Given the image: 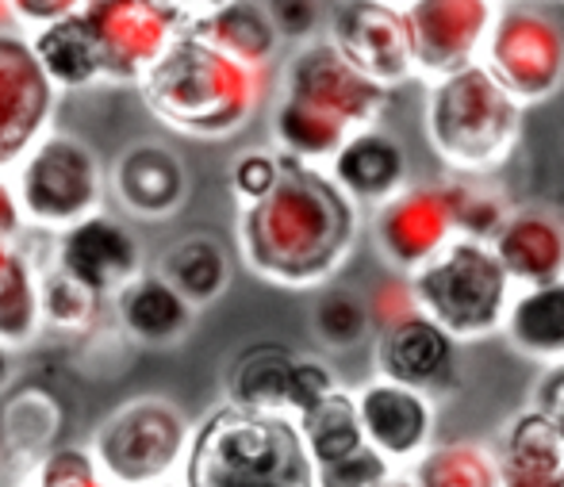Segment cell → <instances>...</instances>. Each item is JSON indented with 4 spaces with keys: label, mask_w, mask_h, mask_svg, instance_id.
<instances>
[{
    "label": "cell",
    "mask_w": 564,
    "mask_h": 487,
    "mask_svg": "<svg viewBox=\"0 0 564 487\" xmlns=\"http://www.w3.org/2000/svg\"><path fill=\"white\" fill-rule=\"evenodd\" d=\"M31 487H116L85 445H51L31 465Z\"/></svg>",
    "instance_id": "obj_36"
},
{
    "label": "cell",
    "mask_w": 564,
    "mask_h": 487,
    "mask_svg": "<svg viewBox=\"0 0 564 487\" xmlns=\"http://www.w3.org/2000/svg\"><path fill=\"white\" fill-rule=\"evenodd\" d=\"M372 361H377L380 380L423 391V396H438L457 380V342L423 311H415V315L377 331Z\"/></svg>",
    "instance_id": "obj_18"
},
{
    "label": "cell",
    "mask_w": 564,
    "mask_h": 487,
    "mask_svg": "<svg viewBox=\"0 0 564 487\" xmlns=\"http://www.w3.org/2000/svg\"><path fill=\"white\" fill-rule=\"evenodd\" d=\"M173 8H177L181 15H185L188 23L193 20H200V15H212V12H219L224 4H230V0H170Z\"/></svg>",
    "instance_id": "obj_45"
},
{
    "label": "cell",
    "mask_w": 564,
    "mask_h": 487,
    "mask_svg": "<svg viewBox=\"0 0 564 487\" xmlns=\"http://www.w3.org/2000/svg\"><path fill=\"white\" fill-rule=\"evenodd\" d=\"M354 403L365 445L377 450L392 468L415 465L434 445V399L423 391L372 377L354 391Z\"/></svg>",
    "instance_id": "obj_17"
},
{
    "label": "cell",
    "mask_w": 564,
    "mask_h": 487,
    "mask_svg": "<svg viewBox=\"0 0 564 487\" xmlns=\"http://www.w3.org/2000/svg\"><path fill=\"white\" fill-rule=\"evenodd\" d=\"M484 69L519 108L550 100L564 85V31L538 0L499 8L484 39Z\"/></svg>",
    "instance_id": "obj_8"
},
{
    "label": "cell",
    "mask_w": 564,
    "mask_h": 487,
    "mask_svg": "<svg viewBox=\"0 0 564 487\" xmlns=\"http://www.w3.org/2000/svg\"><path fill=\"white\" fill-rule=\"evenodd\" d=\"M499 331H503V338L519 354L534 357L542 365H561L564 361V281L514 292Z\"/></svg>",
    "instance_id": "obj_26"
},
{
    "label": "cell",
    "mask_w": 564,
    "mask_h": 487,
    "mask_svg": "<svg viewBox=\"0 0 564 487\" xmlns=\"http://www.w3.org/2000/svg\"><path fill=\"white\" fill-rule=\"evenodd\" d=\"M12 193L23 227L66 230L108 207V165L93 142L74 131H51L20 158L12 173Z\"/></svg>",
    "instance_id": "obj_6"
},
{
    "label": "cell",
    "mask_w": 564,
    "mask_h": 487,
    "mask_svg": "<svg viewBox=\"0 0 564 487\" xmlns=\"http://www.w3.org/2000/svg\"><path fill=\"white\" fill-rule=\"evenodd\" d=\"M408 480L415 487H499L496 450L484 442H438L411 465Z\"/></svg>",
    "instance_id": "obj_29"
},
{
    "label": "cell",
    "mask_w": 564,
    "mask_h": 487,
    "mask_svg": "<svg viewBox=\"0 0 564 487\" xmlns=\"http://www.w3.org/2000/svg\"><path fill=\"white\" fill-rule=\"evenodd\" d=\"M188 437L193 422L173 399L139 396L100 422L89 453L116 487H150L181 473Z\"/></svg>",
    "instance_id": "obj_7"
},
{
    "label": "cell",
    "mask_w": 564,
    "mask_h": 487,
    "mask_svg": "<svg viewBox=\"0 0 564 487\" xmlns=\"http://www.w3.org/2000/svg\"><path fill=\"white\" fill-rule=\"evenodd\" d=\"M419 311L438 323L453 342L488 338L503 326L511 289L488 242L449 238L426 266L408 277Z\"/></svg>",
    "instance_id": "obj_5"
},
{
    "label": "cell",
    "mask_w": 564,
    "mask_h": 487,
    "mask_svg": "<svg viewBox=\"0 0 564 487\" xmlns=\"http://www.w3.org/2000/svg\"><path fill=\"white\" fill-rule=\"evenodd\" d=\"M323 39L380 89H400L415 77L411 31L403 4L384 0H335L327 8Z\"/></svg>",
    "instance_id": "obj_11"
},
{
    "label": "cell",
    "mask_w": 564,
    "mask_h": 487,
    "mask_svg": "<svg viewBox=\"0 0 564 487\" xmlns=\"http://www.w3.org/2000/svg\"><path fill=\"white\" fill-rule=\"evenodd\" d=\"M384 487H415V484H411V480H408V476H403V473H395L392 480H388Z\"/></svg>",
    "instance_id": "obj_48"
},
{
    "label": "cell",
    "mask_w": 564,
    "mask_h": 487,
    "mask_svg": "<svg viewBox=\"0 0 564 487\" xmlns=\"http://www.w3.org/2000/svg\"><path fill=\"white\" fill-rule=\"evenodd\" d=\"M185 31L200 39V43H208L212 51L227 54L230 62L250 69H269L276 51H281V35H276L261 0H230L219 12L193 20Z\"/></svg>",
    "instance_id": "obj_24"
},
{
    "label": "cell",
    "mask_w": 564,
    "mask_h": 487,
    "mask_svg": "<svg viewBox=\"0 0 564 487\" xmlns=\"http://www.w3.org/2000/svg\"><path fill=\"white\" fill-rule=\"evenodd\" d=\"M273 150H281V154H292L300 158L304 165H327L330 158H335V150L341 142L349 139L346 127L330 123L327 116H319V111L304 108V104L281 97L273 108Z\"/></svg>",
    "instance_id": "obj_31"
},
{
    "label": "cell",
    "mask_w": 564,
    "mask_h": 487,
    "mask_svg": "<svg viewBox=\"0 0 564 487\" xmlns=\"http://www.w3.org/2000/svg\"><path fill=\"white\" fill-rule=\"evenodd\" d=\"M23 35H28L31 54H35L39 69L46 74L58 97L105 85V58H100V46L82 12L66 15L58 23H46V28L23 31Z\"/></svg>",
    "instance_id": "obj_22"
},
{
    "label": "cell",
    "mask_w": 564,
    "mask_h": 487,
    "mask_svg": "<svg viewBox=\"0 0 564 487\" xmlns=\"http://www.w3.org/2000/svg\"><path fill=\"white\" fill-rule=\"evenodd\" d=\"M15 380V354L8 346H0V396H4V388Z\"/></svg>",
    "instance_id": "obj_46"
},
{
    "label": "cell",
    "mask_w": 564,
    "mask_h": 487,
    "mask_svg": "<svg viewBox=\"0 0 564 487\" xmlns=\"http://www.w3.org/2000/svg\"><path fill=\"white\" fill-rule=\"evenodd\" d=\"M372 238L380 258L400 277H411L434 258L453 235L446 185H408L400 196L372 212Z\"/></svg>",
    "instance_id": "obj_16"
},
{
    "label": "cell",
    "mask_w": 564,
    "mask_h": 487,
    "mask_svg": "<svg viewBox=\"0 0 564 487\" xmlns=\"http://www.w3.org/2000/svg\"><path fill=\"white\" fill-rule=\"evenodd\" d=\"M58 422H62V407L51 399V391L23 388L0 411V445L12 457H23L35 465L51 450V437L58 430Z\"/></svg>",
    "instance_id": "obj_32"
},
{
    "label": "cell",
    "mask_w": 564,
    "mask_h": 487,
    "mask_svg": "<svg viewBox=\"0 0 564 487\" xmlns=\"http://www.w3.org/2000/svg\"><path fill=\"white\" fill-rule=\"evenodd\" d=\"M281 97L319 111L349 134L361 127H377L380 116L392 108V89H380L357 74L323 35L296 46L281 74Z\"/></svg>",
    "instance_id": "obj_9"
},
{
    "label": "cell",
    "mask_w": 564,
    "mask_h": 487,
    "mask_svg": "<svg viewBox=\"0 0 564 487\" xmlns=\"http://www.w3.org/2000/svg\"><path fill=\"white\" fill-rule=\"evenodd\" d=\"M365 307H369V318H372V334L384 331V326L400 323V318L415 315L419 303L415 295H411V284L408 277H388V281H380L377 289L365 295Z\"/></svg>",
    "instance_id": "obj_41"
},
{
    "label": "cell",
    "mask_w": 564,
    "mask_h": 487,
    "mask_svg": "<svg viewBox=\"0 0 564 487\" xmlns=\"http://www.w3.org/2000/svg\"><path fill=\"white\" fill-rule=\"evenodd\" d=\"M538 4H542V0H538ZM561 4H564V0H561Z\"/></svg>",
    "instance_id": "obj_54"
},
{
    "label": "cell",
    "mask_w": 564,
    "mask_h": 487,
    "mask_svg": "<svg viewBox=\"0 0 564 487\" xmlns=\"http://www.w3.org/2000/svg\"><path fill=\"white\" fill-rule=\"evenodd\" d=\"M300 354L281 342H253L238 349V357L227 365L224 391L230 407L261 414H289L292 372H296Z\"/></svg>",
    "instance_id": "obj_23"
},
{
    "label": "cell",
    "mask_w": 564,
    "mask_h": 487,
    "mask_svg": "<svg viewBox=\"0 0 564 487\" xmlns=\"http://www.w3.org/2000/svg\"><path fill=\"white\" fill-rule=\"evenodd\" d=\"M496 12L499 8L491 0H408L403 15L411 31L415 77L438 82L480 62Z\"/></svg>",
    "instance_id": "obj_14"
},
{
    "label": "cell",
    "mask_w": 564,
    "mask_h": 487,
    "mask_svg": "<svg viewBox=\"0 0 564 487\" xmlns=\"http://www.w3.org/2000/svg\"><path fill=\"white\" fill-rule=\"evenodd\" d=\"M276 181H281L276 150H246L230 165V193H235L238 207H250L258 199H265L276 188Z\"/></svg>",
    "instance_id": "obj_38"
},
{
    "label": "cell",
    "mask_w": 564,
    "mask_h": 487,
    "mask_svg": "<svg viewBox=\"0 0 564 487\" xmlns=\"http://www.w3.org/2000/svg\"><path fill=\"white\" fill-rule=\"evenodd\" d=\"M15 487H31V484H15Z\"/></svg>",
    "instance_id": "obj_53"
},
{
    "label": "cell",
    "mask_w": 564,
    "mask_h": 487,
    "mask_svg": "<svg viewBox=\"0 0 564 487\" xmlns=\"http://www.w3.org/2000/svg\"><path fill=\"white\" fill-rule=\"evenodd\" d=\"M522 108L480 66L457 69L426 89V139L457 177H484L514 154Z\"/></svg>",
    "instance_id": "obj_4"
},
{
    "label": "cell",
    "mask_w": 564,
    "mask_h": 487,
    "mask_svg": "<svg viewBox=\"0 0 564 487\" xmlns=\"http://www.w3.org/2000/svg\"><path fill=\"white\" fill-rule=\"evenodd\" d=\"M273 20L281 43H312V39L323 35V23H327V8L323 0H261Z\"/></svg>",
    "instance_id": "obj_39"
},
{
    "label": "cell",
    "mask_w": 564,
    "mask_h": 487,
    "mask_svg": "<svg viewBox=\"0 0 564 487\" xmlns=\"http://www.w3.org/2000/svg\"><path fill=\"white\" fill-rule=\"evenodd\" d=\"M0 28H12V15H8V4L0 0Z\"/></svg>",
    "instance_id": "obj_49"
},
{
    "label": "cell",
    "mask_w": 564,
    "mask_h": 487,
    "mask_svg": "<svg viewBox=\"0 0 564 487\" xmlns=\"http://www.w3.org/2000/svg\"><path fill=\"white\" fill-rule=\"evenodd\" d=\"M292 422H296L300 442H304V450L315 468L349 457V453H357L365 445L361 422H357L354 391H346V388H335L315 407H307L304 414H296Z\"/></svg>",
    "instance_id": "obj_28"
},
{
    "label": "cell",
    "mask_w": 564,
    "mask_h": 487,
    "mask_svg": "<svg viewBox=\"0 0 564 487\" xmlns=\"http://www.w3.org/2000/svg\"><path fill=\"white\" fill-rule=\"evenodd\" d=\"M108 303L116 311L119 331L150 349H170L185 342L196 326V315H200L158 269H142Z\"/></svg>",
    "instance_id": "obj_20"
},
{
    "label": "cell",
    "mask_w": 564,
    "mask_h": 487,
    "mask_svg": "<svg viewBox=\"0 0 564 487\" xmlns=\"http://www.w3.org/2000/svg\"><path fill=\"white\" fill-rule=\"evenodd\" d=\"M338 385L335 369H330L327 361H319V357H304L300 354L296 361V372H292V391H289V419H296V414H304L307 407H315L323 396H330Z\"/></svg>",
    "instance_id": "obj_40"
},
{
    "label": "cell",
    "mask_w": 564,
    "mask_h": 487,
    "mask_svg": "<svg viewBox=\"0 0 564 487\" xmlns=\"http://www.w3.org/2000/svg\"><path fill=\"white\" fill-rule=\"evenodd\" d=\"M534 411L557 430V437L564 442V361L542 369L534 385Z\"/></svg>",
    "instance_id": "obj_43"
},
{
    "label": "cell",
    "mask_w": 564,
    "mask_h": 487,
    "mask_svg": "<svg viewBox=\"0 0 564 487\" xmlns=\"http://www.w3.org/2000/svg\"><path fill=\"white\" fill-rule=\"evenodd\" d=\"M147 111L185 139H230L253 116L269 89V69H250L181 31L170 51L139 77Z\"/></svg>",
    "instance_id": "obj_2"
},
{
    "label": "cell",
    "mask_w": 564,
    "mask_h": 487,
    "mask_svg": "<svg viewBox=\"0 0 564 487\" xmlns=\"http://www.w3.org/2000/svg\"><path fill=\"white\" fill-rule=\"evenodd\" d=\"M491 253L519 289L564 281V223L538 207L511 212L503 230L491 238Z\"/></svg>",
    "instance_id": "obj_21"
},
{
    "label": "cell",
    "mask_w": 564,
    "mask_h": 487,
    "mask_svg": "<svg viewBox=\"0 0 564 487\" xmlns=\"http://www.w3.org/2000/svg\"><path fill=\"white\" fill-rule=\"evenodd\" d=\"M150 487H181V480L173 476V480H162V484H150Z\"/></svg>",
    "instance_id": "obj_50"
},
{
    "label": "cell",
    "mask_w": 564,
    "mask_h": 487,
    "mask_svg": "<svg viewBox=\"0 0 564 487\" xmlns=\"http://www.w3.org/2000/svg\"><path fill=\"white\" fill-rule=\"evenodd\" d=\"M181 487H315V465L289 414L216 407L193 426Z\"/></svg>",
    "instance_id": "obj_3"
},
{
    "label": "cell",
    "mask_w": 564,
    "mask_h": 487,
    "mask_svg": "<svg viewBox=\"0 0 564 487\" xmlns=\"http://www.w3.org/2000/svg\"><path fill=\"white\" fill-rule=\"evenodd\" d=\"M158 273L173 284L196 311L212 307L230 289V253L208 230L181 235L158 261Z\"/></svg>",
    "instance_id": "obj_27"
},
{
    "label": "cell",
    "mask_w": 564,
    "mask_h": 487,
    "mask_svg": "<svg viewBox=\"0 0 564 487\" xmlns=\"http://www.w3.org/2000/svg\"><path fill=\"white\" fill-rule=\"evenodd\" d=\"M193 196L185 158L158 139L127 142L108 165V199L119 204L127 223H165L181 212Z\"/></svg>",
    "instance_id": "obj_15"
},
{
    "label": "cell",
    "mask_w": 564,
    "mask_h": 487,
    "mask_svg": "<svg viewBox=\"0 0 564 487\" xmlns=\"http://www.w3.org/2000/svg\"><path fill=\"white\" fill-rule=\"evenodd\" d=\"M39 303H43V326L62 334H89L100 318V307H105L97 292L77 284L74 277L58 273L51 261L39 269Z\"/></svg>",
    "instance_id": "obj_34"
},
{
    "label": "cell",
    "mask_w": 564,
    "mask_h": 487,
    "mask_svg": "<svg viewBox=\"0 0 564 487\" xmlns=\"http://www.w3.org/2000/svg\"><path fill=\"white\" fill-rule=\"evenodd\" d=\"M281 181L265 199L238 207V250L253 277L284 289H319L349 261L361 235V207L327 170L281 154Z\"/></svg>",
    "instance_id": "obj_1"
},
{
    "label": "cell",
    "mask_w": 564,
    "mask_h": 487,
    "mask_svg": "<svg viewBox=\"0 0 564 487\" xmlns=\"http://www.w3.org/2000/svg\"><path fill=\"white\" fill-rule=\"evenodd\" d=\"M15 250H20V242H0V281H4V273H8V266H12Z\"/></svg>",
    "instance_id": "obj_47"
},
{
    "label": "cell",
    "mask_w": 564,
    "mask_h": 487,
    "mask_svg": "<svg viewBox=\"0 0 564 487\" xmlns=\"http://www.w3.org/2000/svg\"><path fill=\"white\" fill-rule=\"evenodd\" d=\"M23 215H20V204H15V193H12V181L0 173V242H20L23 235Z\"/></svg>",
    "instance_id": "obj_44"
},
{
    "label": "cell",
    "mask_w": 564,
    "mask_h": 487,
    "mask_svg": "<svg viewBox=\"0 0 564 487\" xmlns=\"http://www.w3.org/2000/svg\"><path fill=\"white\" fill-rule=\"evenodd\" d=\"M51 266L97 292L100 300H112L127 281H134L147 269V253L131 223L105 207L54 235Z\"/></svg>",
    "instance_id": "obj_13"
},
{
    "label": "cell",
    "mask_w": 564,
    "mask_h": 487,
    "mask_svg": "<svg viewBox=\"0 0 564 487\" xmlns=\"http://www.w3.org/2000/svg\"><path fill=\"white\" fill-rule=\"evenodd\" d=\"M82 15L105 58V85H139L188 28L170 0H85Z\"/></svg>",
    "instance_id": "obj_10"
},
{
    "label": "cell",
    "mask_w": 564,
    "mask_h": 487,
    "mask_svg": "<svg viewBox=\"0 0 564 487\" xmlns=\"http://www.w3.org/2000/svg\"><path fill=\"white\" fill-rule=\"evenodd\" d=\"M58 93L39 69L20 28H0V173H12L20 158L54 127Z\"/></svg>",
    "instance_id": "obj_12"
},
{
    "label": "cell",
    "mask_w": 564,
    "mask_h": 487,
    "mask_svg": "<svg viewBox=\"0 0 564 487\" xmlns=\"http://www.w3.org/2000/svg\"><path fill=\"white\" fill-rule=\"evenodd\" d=\"M8 15H12V28L35 31L46 23H58L66 15H77L85 8V0H4Z\"/></svg>",
    "instance_id": "obj_42"
},
{
    "label": "cell",
    "mask_w": 564,
    "mask_h": 487,
    "mask_svg": "<svg viewBox=\"0 0 564 487\" xmlns=\"http://www.w3.org/2000/svg\"><path fill=\"white\" fill-rule=\"evenodd\" d=\"M408 173H411L408 150L380 123L354 131L327 162V177L357 207H369V212H377L380 204L400 196L408 188Z\"/></svg>",
    "instance_id": "obj_19"
},
{
    "label": "cell",
    "mask_w": 564,
    "mask_h": 487,
    "mask_svg": "<svg viewBox=\"0 0 564 487\" xmlns=\"http://www.w3.org/2000/svg\"><path fill=\"white\" fill-rule=\"evenodd\" d=\"M446 199H449V215H453V235L457 238H473V242H488L503 230L511 207L503 204L491 188L476 185L473 177H457L446 181Z\"/></svg>",
    "instance_id": "obj_35"
},
{
    "label": "cell",
    "mask_w": 564,
    "mask_h": 487,
    "mask_svg": "<svg viewBox=\"0 0 564 487\" xmlns=\"http://www.w3.org/2000/svg\"><path fill=\"white\" fill-rule=\"evenodd\" d=\"M392 476H395V468L388 465L377 450L361 445V450L349 453V457L315 468V487H384Z\"/></svg>",
    "instance_id": "obj_37"
},
{
    "label": "cell",
    "mask_w": 564,
    "mask_h": 487,
    "mask_svg": "<svg viewBox=\"0 0 564 487\" xmlns=\"http://www.w3.org/2000/svg\"><path fill=\"white\" fill-rule=\"evenodd\" d=\"M496 461L499 487H564V442L534 407L507 426Z\"/></svg>",
    "instance_id": "obj_25"
},
{
    "label": "cell",
    "mask_w": 564,
    "mask_h": 487,
    "mask_svg": "<svg viewBox=\"0 0 564 487\" xmlns=\"http://www.w3.org/2000/svg\"><path fill=\"white\" fill-rule=\"evenodd\" d=\"M312 334L330 354H349L372 334V318L365 295L346 284H323L312 303Z\"/></svg>",
    "instance_id": "obj_33"
},
{
    "label": "cell",
    "mask_w": 564,
    "mask_h": 487,
    "mask_svg": "<svg viewBox=\"0 0 564 487\" xmlns=\"http://www.w3.org/2000/svg\"><path fill=\"white\" fill-rule=\"evenodd\" d=\"M491 4H496V8H507V4H514V0H491Z\"/></svg>",
    "instance_id": "obj_51"
},
{
    "label": "cell",
    "mask_w": 564,
    "mask_h": 487,
    "mask_svg": "<svg viewBox=\"0 0 564 487\" xmlns=\"http://www.w3.org/2000/svg\"><path fill=\"white\" fill-rule=\"evenodd\" d=\"M384 4H403V0H384Z\"/></svg>",
    "instance_id": "obj_52"
},
{
    "label": "cell",
    "mask_w": 564,
    "mask_h": 487,
    "mask_svg": "<svg viewBox=\"0 0 564 487\" xmlns=\"http://www.w3.org/2000/svg\"><path fill=\"white\" fill-rule=\"evenodd\" d=\"M43 303H39V266L31 253L15 250L4 281H0V346L12 354L35 346L43 338Z\"/></svg>",
    "instance_id": "obj_30"
}]
</instances>
